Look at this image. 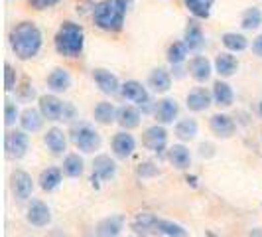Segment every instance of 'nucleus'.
Returning a JSON list of instances; mask_svg holds the SVG:
<instances>
[{"label":"nucleus","instance_id":"nucleus-1","mask_svg":"<svg viewBox=\"0 0 262 237\" xmlns=\"http://www.w3.org/2000/svg\"><path fill=\"white\" fill-rule=\"evenodd\" d=\"M10 48L20 60H32L41 50V32L34 22H20L10 32Z\"/></svg>","mask_w":262,"mask_h":237},{"label":"nucleus","instance_id":"nucleus-2","mask_svg":"<svg viewBox=\"0 0 262 237\" xmlns=\"http://www.w3.org/2000/svg\"><path fill=\"white\" fill-rule=\"evenodd\" d=\"M126 16V0H101L93 8L95 26L105 32H118L124 26Z\"/></svg>","mask_w":262,"mask_h":237},{"label":"nucleus","instance_id":"nucleus-3","mask_svg":"<svg viewBox=\"0 0 262 237\" xmlns=\"http://www.w3.org/2000/svg\"><path fill=\"white\" fill-rule=\"evenodd\" d=\"M85 46V32L75 22H63L55 34V50L66 57H77Z\"/></svg>","mask_w":262,"mask_h":237},{"label":"nucleus","instance_id":"nucleus-4","mask_svg":"<svg viewBox=\"0 0 262 237\" xmlns=\"http://www.w3.org/2000/svg\"><path fill=\"white\" fill-rule=\"evenodd\" d=\"M134 227L138 231H156V233H162L166 237H187V229L184 225L173 224L170 220H162V218H156L152 213H142L136 218L134 222Z\"/></svg>","mask_w":262,"mask_h":237},{"label":"nucleus","instance_id":"nucleus-5","mask_svg":"<svg viewBox=\"0 0 262 237\" xmlns=\"http://www.w3.org/2000/svg\"><path fill=\"white\" fill-rule=\"evenodd\" d=\"M69 136H71V143L77 146L81 152H95L101 148V134L87 123L75 125L69 132Z\"/></svg>","mask_w":262,"mask_h":237},{"label":"nucleus","instance_id":"nucleus-6","mask_svg":"<svg viewBox=\"0 0 262 237\" xmlns=\"http://www.w3.org/2000/svg\"><path fill=\"white\" fill-rule=\"evenodd\" d=\"M28 134L26 131H8L4 136V148L10 158H24L28 152Z\"/></svg>","mask_w":262,"mask_h":237},{"label":"nucleus","instance_id":"nucleus-7","mask_svg":"<svg viewBox=\"0 0 262 237\" xmlns=\"http://www.w3.org/2000/svg\"><path fill=\"white\" fill-rule=\"evenodd\" d=\"M120 93H122V97H124L126 101L136 103L138 107H148V103H150V95L146 91V87L140 81H136V79L124 81V83L120 85Z\"/></svg>","mask_w":262,"mask_h":237},{"label":"nucleus","instance_id":"nucleus-8","mask_svg":"<svg viewBox=\"0 0 262 237\" xmlns=\"http://www.w3.org/2000/svg\"><path fill=\"white\" fill-rule=\"evenodd\" d=\"M39 111L48 121H63L66 103L55 95H41L39 97Z\"/></svg>","mask_w":262,"mask_h":237},{"label":"nucleus","instance_id":"nucleus-9","mask_svg":"<svg viewBox=\"0 0 262 237\" xmlns=\"http://www.w3.org/2000/svg\"><path fill=\"white\" fill-rule=\"evenodd\" d=\"M142 145L148 150L160 154L166 148V145H168V131L164 127H160V125H154V127L146 129L144 134H142Z\"/></svg>","mask_w":262,"mask_h":237},{"label":"nucleus","instance_id":"nucleus-10","mask_svg":"<svg viewBox=\"0 0 262 237\" xmlns=\"http://www.w3.org/2000/svg\"><path fill=\"white\" fill-rule=\"evenodd\" d=\"M26 218L34 227H46V225L52 222V211H50V208H48L43 202L32 200L30 206H28Z\"/></svg>","mask_w":262,"mask_h":237},{"label":"nucleus","instance_id":"nucleus-11","mask_svg":"<svg viewBox=\"0 0 262 237\" xmlns=\"http://www.w3.org/2000/svg\"><path fill=\"white\" fill-rule=\"evenodd\" d=\"M12 190H14V196L18 198L20 202L28 200V198L32 196V192H34V180H32V176L24 170H16L12 174Z\"/></svg>","mask_w":262,"mask_h":237},{"label":"nucleus","instance_id":"nucleus-12","mask_svg":"<svg viewBox=\"0 0 262 237\" xmlns=\"http://www.w3.org/2000/svg\"><path fill=\"white\" fill-rule=\"evenodd\" d=\"M117 174V164L115 160H111V156L101 154L95 158L93 162V182H105L108 178H113Z\"/></svg>","mask_w":262,"mask_h":237},{"label":"nucleus","instance_id":"nucleus-13","mask_svg":"<svg viewBox=\"0 0 262 237\" xmlns=\"http://www.w3.org/2000/svg\"><path fill=\"white\" fill-rule=\"evenodd\" d=\"M93 79L97 83V87L101 89L106 95H115V93L120 91V83H118V77L115 73H111L108 69H95L93 71Z\"/></svg>","mask_w":262,"mask_h":237},{"label":"nucleus","instance_id":"nucleus-14","mask_svg":"<svg viewBox=\"0 0 262 237\" xmlns=\"http://www.w3.org/2000/svg\"><path fill=\"white\" fill-rule=\"evenodd\" d=\"M187 71H189V75L195 79V81L203 83V81H209L211 73H213V67H211V62L205 55H195V57L189 62Z\"/></svg>","mask_w":262,"mask_h":237},{"label":"nucleus","instance_id":"nucleus-15","mask_svg":"<svg viewBox=\"0 0 262 237\" xmlns=\"http://www.w3.org/2000/svg\"><path fill=\"white\" fill-rule=\"evenodd\" d=\"M136 150V141L128 132H117L113 139V152L118 158H128Z\"/></svg>","mask_w":262,"mask_h":237},{"label":"nucleus","instance_id":"nucleus-16","mask_svg":"<svg viewBox=\"0 0 262 237\" xmlns=\"http://www.w3.org/2000/svg\"><path fill=\"white\" fill-rule=\"evenodd\" d=\"M185 46L189 48V52H199L203 46H205V36H203V30L197 24L195 20H189L187 28H185L184 34Z\"/></svg>","mask_w":262,"mask_h":237},{"label":"nucleus","instance_id":"nucleus-17","mask_svg":"<svg viewBox=\"0 0 262 237\" xmlns=\"http://www.w3.org/2000/svg\"><path fill=\"white\" fill-rule=\"evenodd\" d=\"M209 125H211V131L215 132L217 136H221V139H229V136H233L236 131L235 121L229 117V115H223V113L213 115L209 121Z\"/></svg>","mask_w":262,"mask_h":237},{"label":"nucleus","instance_id":"nucleus-18","mask_svg":"<svg viewBox=\"0 0 262 237\" xmlns=\"http://www.w3.org/2000/svg\"><path fill=\"white\" fill-rule=\"evenodd\" d=\"M211 101H213V93H209L203 87H197V89L187 93V107H189V111H195V113L205 111V109H209Z\"/></svg>","mask_w":262,"mask_h":237},{"label":"nucleus","instance_id":"nucleus-19","mask_svg":"<svg viewBox=\"0 0 262 237\" xmlns=\"http://www.w3.org/2000/svg\"><path fill=\"white\" fill-rule=\"evenodd\" d=\"M178 113H180V105H178L176 99H170V97L162 99L156 107V118L160 123H164V125L173 123L178 118Z\"/></svg>","mask_w":262,"mask_h":237},{"label":"nucleus","instance_id":"nucleus-20","mask_svg":"<svg viewBox=\"0 0 262 237\" xmlns=\"http://www.w3.org/2000/svg\"><path fill=\"white\" fill-rule=\"evenodd\" d=\"M148 85L154 93H166L171 87V75L164 69V67H156L152 69L150 77H148Z\"/></svg>","mask_w":262,"mask_h":237},{"label":"nucleus","instance_id":"nucleus-21","mask_svg":"<svg viewBox=\"0 0 262 237\" xmlns=\"http://www.w3.org/2000/svg\"><path fill=\"white\" fill-rule=\"evenodd\" d=\"M48 87L55 93L67 91L71 87V75L63 67H55L52 73L48 75Z\"/></svg>","mask_w":262,"mask_h":237},{"label":"nucleus","instance_id":"nucleus-22","mask_svg":"<svg viewBox=\"0 0 262 237\" xmlns=\"http://www.w3.org/2000/svg\"><path fill=\"white\" fill-rule=\"evenodd\" d=\"M140 111L136 109V107L132 105H124L118 109V115H117V123L122 127V129H126V131H130V129H136L138 125H140Z\"/></svg>","mask_w":262,"mask_h":237},{"label":"nucleus","instance_id":"nucleus-23","mask_svg":"<svg viewBox=\"0 0 262 237\" xmlns=\"http://www.w3.org/2000/svg\"><path fill=\"white\" fill-rule=\"evenodd\" d=\"M43 115H41V111L39 109H32V107H28L26 111L20 115V125H22V131L26 132H38L41 129V125H43Z\"/></svg>","mask_w":262,"mask_h":237},{"label":"nucleus","instance_id":"nucleus-24","mask_svg":"<svg viewBox=\"0 0 262 237\" xmlns=\"http://www.w3.org/2000/svg\"><path fill=\"white\" fill-rule=\"evenodd\" d=\"M124 220L120 215H111L105 218L101 224L97 225V237H118L122 231Z\"/></svg>","mask_w":262,"mask_h":237},{"label":"nucleus","instance_id":"nucleus-25","mask_svg":"<svg viewBox=\"0 0 262 237\" xmlns=\"http://www.w3.org/2000/svg\"><path fill=\"white\" fill-rule=\"evenodd\" d=\"M43 143L52 150V154H63L67 146V139L61 129H50L43 134Z\"/></svg>","mask_w":262,"mask_h":237},{"label":"nucleus","instance_id":"nucleus-26","mask_svg":"<svg viewBox=\"0 0 262 237\" xmlns=\"http://www.w3.org/2000/svg\"><path fill=\"white\" fill-rule=\"evenodd\" d=\"M213 101H215V105H219V107L233 105L235 93L231 89V85L225 83V81H215V85H213Z\"/></svg>","mask_w":262,"mask_h":237},{"label":"nucleus","instance_id":"nucleus-27","mask_svg":"<svg viewBox=\"0 0 262 237\" xmlns=\"http://www.w3.org/2000/svg\"><path fill=\"white\" fill-rule=\"evenodd\" d=\"M215 69L221 77H231L235 75V71L238 69V62H236L235 55L231 53H219L217 60H215Z\"/></svg>","mask_w":262,"mask_h":237},{"label":"nucleus","instance_id":"nucleus-28","mask_svg":"<svg viewBox=\"0 0 262 237\" xmlns=\"http://www.w3.org/2000/svg\"><path fill=\"white\" fill-rule=\"evenodd\" d=\"M168 158H170V162L178 170H185V168H189V164H191V154H189V150H187L184 145L171 146L170 152H168Z\"/></svg>","mask_w":262,"mask_h":237},{"label":"nucleus","instance_id":"nucleus-29","mask_svg":"<svg viewBox=\"0 0 262 237\" xmlns=\"http://www.w3.org/2000/svg\"><path fill=\"white\" fill-rule=\"evenodd\" d=\"M223 46L229 52H245L249 48V40L245 38L243 34H236V32H227L221 36Z\"/></svg>","mask_w":262,"mask_h":237},{"label":"nucleus","instance_id":"nucleus-30","mask_svg":"<svg viewBox=\"0 0 262 237\" xmlns=\"http://www.w3.org/2000/svg\"><path fill=\"white\" fill-rule=\"evenodd\" d=\"M93 115H95V121L97 123H101V125H111L118 115V109H115L113 103H99V105L95 107V111H93Z\"/></svg>","mask_w":262,"mask_h":237},{"label":"nucleus","instance_id":"nucleus-31","mask_svg":"<svg viewBox=\"0 0 262 237\" xmlns=\"http://www.w3.org/2000/svg\"><path fill=\"white\" fill-rule=\"evenodd\" d=\"M213 2H215V0H184V4L187 6V10L193 14L195 18H199V20L209 18Z\"/></svg>","mask_w":262,"mask_h":237},{"label":"nucleus","instance_id":"nucleus-32","mask_svg":"<svg viewBox=\"0 0 262 237\" xmlns=\"http://www.w3.org/2000/svg\"><path fill=\"white\" fill-rule=\"evenodd\" d=\"M85 170V162L79 154H67L63 160V174L69 178H79Z\"/></svg>","mask_w":262,"mask_h":237},{"label":"nucleus","instance_id":"nucleus-33","mask_svg":"<svg viewBox=\"0 0 262 237\" xmlns=\"http://www.w3.org/2000/svg\"><path fill=\"white\" fill-rule=\"evenodd\" d=\"M197 134V123L195 118H182L176 125V136L180 141H193Z\"/></svg>","mask_w":262,"mask_h":237},{"label":"nucleus","instance_id":"nucleus-34","mask_svg":"<svg viewBox=\"0 0 262 237\" xmlns=\"http://www.w3.org/2000/svg\"><path fill=\"white\" fill-rule=\"evenodd\" d=\"M241 26L245 28V30H256V28L262 26V12L260 8H256V6H250L247 8L243 16H241Z\"/></svg>","mask_w":262,"mask_h":237},{"label":"nucleus","instance_id":"nucleus-35","mask_svg":"<svg viewBox=\"0 0 262 237\" xmlns=\"http://www.w3.org/2000/svg\"><path fill=\"white\" fill-rule=\"evenodd\" d=\"M59 182H61V170L59 168H48V170L41 172V176H39V186L46 192L55 190L59 186Z\"/></svg>","mask_w":262,"mask_h":237},{"label":"nucleus","instance_id":"nucleus-36","mask_svg":"<svg viewBox=\"0 0 262 237\" xmlns=\"http://www.w3.org/2000/svg\"><path fill=\"white\" fill-rule=\"evenodd\" d=\"M187 52H189V48L185 46V42H173L170 48H168V62H170L173 67L180 66V64L185 62Z\"/></svg>","mask_w":262,"mask_h":237},{"label":"nucleus","instance_id":"nucleus-37","mask_svg":"<svg viewBox=\"0 0 262 237\" xmlns=\"http://www.w3.org/2000/svg\"><path fill=\"white\" fill-rule=\"evenodd\" d=\"M16 118H18V107L14 105L12 101H6V105H4V123H6V127H12L16 123Z\"/></svg>","mask_w":262,"mask_h":237},{"label":"nucleus","instance_id":"nucleus-38","mask_svg":"<svg viewBox=\"0 0 262 237\" xmlns=\"http://www.w3.org/2000/svg\"><path fill=\"white\" fill-rule=\"evenodd\" d=\"M4 87H6V91H12L16 87V71L10 67V64L4 66Z\"/></svg>","mask_w":262,"mask_h":237},{"label":"nucleus","instance_id":"nucleus-39","mask_svg":"<svg viewBox=\"0 0 262 237\" xmlns=\"http://www.w3.org/2000/svg\"><path fill=\"white\" fill-rule=\"evenodd\" d=\"M59 0H28V4H32L36 10H46V8H52L55 6Z\"/></svg>","mask_w":262,"mask_h":237},{"label":"nucleus","instance_id":"nucleus-40","mask_svg":"<svg viewBox=\"0 0 262 237\" xmlns=\"http://www.w3.org/2000/svg\"><path fill=\"white\" fill-rule=\"evenodd\" d=\"M252 52H254V55L262 57V36H256L252 40Z\"/></svg>","mask_w":262,"mask_h":237}]
</instances>
